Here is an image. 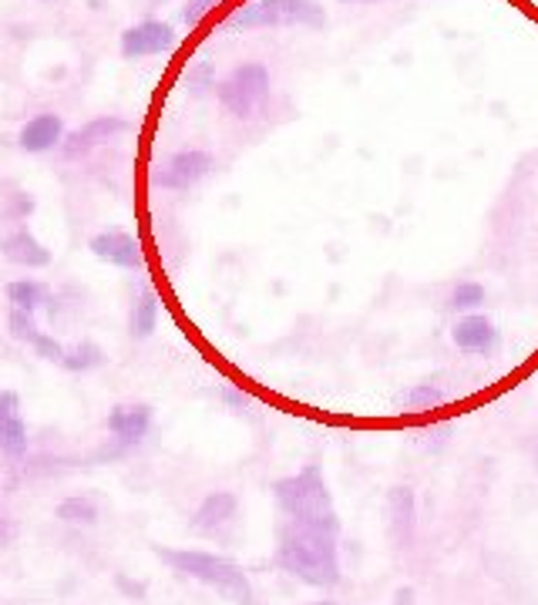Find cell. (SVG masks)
<instances>
[{
    "instance_id": "6da1fadb",
    "label": "cell",
    "mask_w": 538,
    "mask_h": 605,
    "mask_svg": "<svg viewBox=\"0 0 538 605\" xmlns=\"http://www.w3.org/2000/svg\"><path fill=\"white\" fill-rule=\"evenodd\" d=\"M336 534L330 528L316 525H297L287 521L280 528V542H277V565L313 585V588H333L341 582V552H336Z\"/></svg>"
},
{
    "instance_id": "7a4b0ae2",
    "label": "cell",
    "mask_w": 538,
    "mask_h": 605,
    "mask_svg": "<svg viewBox=\"0 0 538 605\" xmlns=\"http://www.w3.org/2000/svg\"><path fill=\"white\" fill-rule=\"evenodd\" d=\"M155 555L182 579L202 582L216 588L233 605H252V582L249 575L226 555L202 552V549H155Z\"/></svg>"
},
{
    "instance_id": "3957f363",
    "label": "cell",
    "mask_w": 538,
    "mask_h": 605,
    "mask_svg": "<svg viewBox=\"0 0 538 605\" xmlns=\"http://www.w3.org/2000/svg\"><path fill=\"white\" fill-rule=\"evenodd\" d=\"M273 498H277L280 511L287 515V521L341 531V518H336L333 495L326 488V478H323L320 464H306V467L297 471V475L280 478L273 485Z\"/></svg>"
},
{
    "instance_id": "277c9868",
    "label": "cell",
    "mask_w": 538,
    "mask_h": 605,
    "mask_svg": "<svg viewBox=\"0 0 538 605\" xmlns=\"http://www.w3.org/2000/svg\"><path fill=\"white\" fill-rule=\"evenodd\" d=\"M229 28H313L326 24V14L316 0H249L229 14Z\"/></svg>"
},
{
    "instance_id": "5b68a950",
    "label": "cell",
    "mask_w": 538,
    "mask_h": 605,
    "mask_svg": "<svg viewBox=\"0 0 538 605\" xmlns=\"http://www.w3.org/2000/svg\"><path fill=\"white\" fill-rule=\"evenodd\" d=\"M216 98L233 118H239V121L256 118L269 101V67L259 61H246V64L233 67V72L216 85Z\"/></svg>"
},
{
    "instance_id": "8992f818",
    "label": "cell",
    "mask_w": 538,
    "mask_h": 605,
    "mask_svg": "<svg viewBox=\"0 0 538 605\" xmlns=\"http://www.w3.org/2000/svg\"><path fill=\"white\" fill-rule=\"evenodd\" d=\"M216 159L209 152H202V149H182L175 155H169L159 172H155V182L169 192H189L195 188L202 179H206L213 172Z\"/></svg>"
},
{
    "instance_id": "52a82bcc",
    "label": "cell",
    "mask_w": 538,
    "mask_h": 605,
    "mask_svg": "<svg viewBox=\"0 0 538 605\" xmlns=\"http://www.w3.org/2000/svg\"><path fill=\"white\" fill-rule=\"evenodd\" d=\"M451 341L467 357H495L502 347V333L485 313H464L451 326Z\"/></svg>"
},
{
    "instance_id": "ba28073f",
    "label": "cell",
    "mask_w": 538,
    "mask_h": 605,
    "mask_svg": "<svg viewBox=\"0 0 538 605\" xmlns=\"http://www.w3.org/2000/svg\"><path fill=\"white\" fill-rule=\"evenodd\" d=\"M128 125L115 115H105V118H95V121H85L82 128L75 131H64V142H61V155L67 162H75V159H85L92 155L95 149H101L105 142H111L115 134H121Z\"/></svg>"
},
{
    "instance_id": "9c48e42d",
    "label": "cell",
    "mask_w": 538,
    "mask_h": 605,
    "mask_svg": "<svg viewBox=\"0 0 538 605\" xmlns=\"http://www.w3.org/2000/svg\"><path fill=\"white\" fill-rule=\"evenodd\" d=\"M88 249H92L101 262L118 266V269H142V266H146L142 242L134 239L131 233H125V229H105V233H98V236L88 242Z\"/></svg>"
},
{
    "instance_id": "30bf717a",
    "label": "cell",
    "mask_w": 538,
    "mask_h": 605,
    "mask_svg": "<svg viewBox=\"0 0 538 605\" xmlns=\"http://www.w3.org/2000/svg\"><path fill=\"white\" fill-rule=\"evenodd\" d=\"M387 525L397 549H411L418 534V498L408 485H397L387 495Z\"/></svg>"
},
{
    "instance_id": "8fae6325",
    "label": "cell",
    "mask_w": 538,
    "mask_h": 605,
    "mask_svg": "<svg viewBox=\"0 0 538 605\" xmlns=\"http://www.w3.org/2000/svg\"><path fill=\"white\" fill-rule=\"evenodd\" d=\"M175 44V31L165 21H142L121 34V57L134 61V57H152L162 54Z\"/></svg>"
},
{
    "instance_id": "7c38bea8",
    "label": "cell",
    "mask_w": 538,
    "mask_h": 605,
    "mask_svg": "<svg viewBox=\"0 0 538 605\" xmlns=\"http://www.w3.org/2000/svg\"><path fill=\"white\" fill-rule=\"evenodd\" d=\"M152 428V408L149 403H115L108 411V434L118 441V447H134Z\"/></svg>"
},
{
    "instance_id": "4fadbf2b",
    "label": "cell",
    "mask_w": 538,
    "mask_h": 605,
    "mask_svg": "<svg viewBox=\"0 0 538 605\" xmlns=\"http://www.w3.org/2000/svg\"><path fill=\"white\" fill-rule=\"evenodd\" d=\"M236 511H239V498L233 491H213V495L202 498V505L195 508L192 531L216 538V534H223L236 521Z\"/></svg>"
},
{
    "instance_id": "5bb4252c",
    "label": "cell",
    "mask_w": 538,
    "mask_h": 605,
    "mask_svg": "<svg viewBox=\"0 0 538 605\" xmlns=\"http://www.w3.org/2000/svg\"><path fill=\"white\" fill-rule=\"evenodd\" d=\"M0 454L4 457L28 454V424L21 414V397L14 390H0Z\"/></svg>"
},
{
    "instance_id": "9a60e30c",
    "label": "cell",
    "mask_w": 538,
    "mask_h": 605,
    "mask_svg": "<svg viewBox=\"0 0 538 605\" xmlns=\"http://www.w3.org/2000/svg\"><path fill=\"white\" fill-rule=\"evenodd\" d=\"M0 252H4L8 262L24 266V269H44V266H51V249L28 226H18V229H11L4 239H0Z\"/></svg>"
},
{
    "instance_id": "2e32d148",
    "label": "cell",
    "mask_w": 538,
    "mask_h": 605,
    "mask_svg": "<svg viewBox=\"0 0 538 605\" xmlns=\"http://www.w3.org/2000/svg\"><path fill=\"white\" fill-rule=\"evenodd\" d=\"M61 142H64V121H61V115H54V111L34 115V118L21 128V134H18V145H21L24 152H31V155L51 152V149L61 145Z\"/></svg>"
},
{
    "instance_id": "e0dca14e",
    "label": "cell",
    "mask_w": 538,
    "mask_h": 605,
    "mask_svg": "<svg viewBox=\"0 0 538 605\" xmlns=\"http://www.w3.org/2000/svg\"><path fill=\"white\" fill-rule=\"evenodd\" d=\"M155 323H159V300H155L152 290H142L139 296H134L131 316H128L131 336H139V341H146V336L155 333Z\"/></svg>"
},
{
    "instance_id": "ac0fdd59",
    "label": "cell",
    "mask_w": 538,
    "mask_h": 605,
    "mask_svg": "<svg viewBox=\"0 0 538 605\" xmlns=\"http://www.w3.org/2000/svg\"><path fill=\"white\" fill-rule=\"evenodd\" d=\"M8 303L24 313H37L44 303H51V290L37 280H14L8 283Z\"/></svg>"
},
{
    "instance_id": "d6986e66",
    "label": "cell",
    "mask_w": 538,
    "mask_h": 605,
    "mask_svg": "<svg viewBox=\"0 0 538 605\" xmlns=\"http://www.w3.org/2000/svg\"><path fill=\"white\" fill-rule=\"evenodd\" d=\"M105 364V354L95 341H82L75 347H64V357H61V367L72 370V374H85V370H95Z\"/></svg>"
},
{
    "instance_id": "ffe728a7",
    "label": "cell",
    "mask_w": 538,
    "mask_h": 605,
    "mask_svg": "<svg viewBox=\"0 0 538 605\" xmlns=\"http://www.w3.org/2000/svg\"><path fill=\"white\" fill-rule=\"evenodd\" d=\"M61 521H67V525H95L98 521V505L92 501V498H85V495H72V498H64L61 505H57V511H54Z\"/></svg>"
},
{
    "instance_id": "44dd1931",
    "label": "cell",
    "mask_w": 538,
    "mask_h": 605,
    "mask_svg": "<svg viewBox=\"0 0 538 605\" xmlns=\"http://www.w3.org/2000/svg\"><path fill=\"white\" fill-rule=\"evenodd\" d=\"M444 400H448V393L434 383H411L400 397V403L408 411H431V408H441Z\"/></svg>"
},
{
    "instance_id": "7402d4cb",
    "label": "cell",
    "mask_w": 538,
    "mask_h": 605,
    "mask_svg": "<svg viewBox=\"0 0 538 605\" xmlns=\"http://www.w3.org/2000/svg\"><path fill=\"white\" fill-rule=\"evenodd\" d=\"M448 306L458 310V313H475L478 306H485V287L478 280H461V283H454V290L448 296Z\"/></svg>"
},
{
    "instance_id": "603a6c76",
    "label": "cell",
    "mask_w": 538,
    "mask_h": 605,
    "mask_svg": "<svg viewBox=\"0 0 538 605\" xmlns=\"http://www.w3.org/2000/svg\"><path fill=\"white\" fill-rule=\"evenodd\" d=\"M8 329H11L14 341H21V344H34L37 336H41V329H37V323H34V313H24V310H11Z\"/></svg>"
},
{
    "instance_id": "cb8c5ba5",
    "label": "cell",
    "mask_w": 538,
    "mask_h": 605,
    "mask_svg": "<svg viewBox=\"0 0 538 605\" xmlns=\"http://www.w3.org/2000/svg\"><path fill=\"white\" fill-rule=\"evenodd\" d=\"M216 4H223V0H185V8H182V24H185V28H198L202 18L213 14Z\"/></svg>"
},
{
    "instance_id": "d4e9b609",
    "label": "cell",
    "mask_w": 538,
    "mask_h": 605,
    "mask_svg": "<svg viewBox=\"0 0 538 605\" xmlns=\"http://www.w3.org/2000/svg\"><path fill=\"white\" fill-rule=\"evenodd\" d=\"M31 347H34V354H37V357H44V360H57V364H61V357H64V347L54 341V336H47V333H41Z\"/></svg>"
},
{
    "instance_id": "484cf974",
    "label": "cell",
    "mask_w": 538,
    "mask_h": 605,
    "mask_svg": "<svg viewBox=\"0 0 538 605\" xmlns=\"http://www.w3.org/2000/svg\"><path fill=\"white\" fill-rule=\"evenodd\" d=\"M448 434H451V428L448 424H438V428H428L424 431V447H431V451H441L444 444H448Z\"/></svg>"
},
{
    "instance_id": "4316f807",
    "label": "cell",
    "mask_w": 538,
    "mask_h": 605,
    "mask_svg": "<svg viewBox=\"0 0 538 605\" xmlns=\"http://www.w3.org/2000/svg\"><path fill=\"white\" fill-rule=\"evenodd\" d=\"M14 534H18V525H14V518L0 515V549H8V545L14 542Z\"/></svg>"
},
{
    "instance_id": "83f0119b",
    "label": "cell",
    "mask_w": 538,
    "mask_h": 605,
    "mask_svg": "<svg viewBox=\"0 0 538 605\" xmlns=\"http://www.w3.org/2000/svg\"><path fill=\"white\" fill-rule=\"evenodd\" d=\"M394 605H415V588H400L397 598H394Z\"/></svg>"
},
{
    "instance_id": "f1b7e54d",
    "label": "cell",
    "mask_w": 538,
    "mask_h": 605,
    "mask_svg": "<svg viewBox=\"0 0 538 605\" xmlns=\"http://www.w3.org/2000/svg\"><path fill=\"white\" fill-rule=\"evenodd\" d=\"M306 605H341V602H333V598H316V602H306Z\"/></svg>"
},
{
    "instance_id": "f546056e",
    "label": "cell",
    "mask_w": 538,
    "mask_h": 605,
    "mask_svg": "<svg viewBox=\"0 0 538 605\" xmlns=\"http://www.w3.org/2000/svg\"><path fill=\"white\" fill-rule=\"evenodd\" d=\"M531 461H535V471H538V437H535V444H531Z\"/></svg>"
},
{
    "instance_id": "4dcf8cb0",
    "label": "cell",
    "mask_w": 538,
    "mask_h": 605,
    "mask_svg": "<svg viewBox=\"0 0 538 605\" xmlns=\"http://www.w3.org/2000/svg\"><path fill=\"white\" fill-rule=\"evenodd\" d=\"M344 4H377V0H344Z\"/></svg>"
}]
</instances>
